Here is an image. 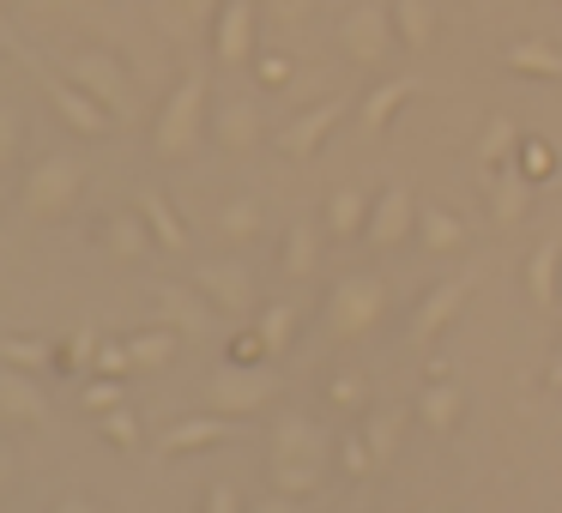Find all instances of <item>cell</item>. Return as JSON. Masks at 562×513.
<instances>
[{"mask_svg": "<svg viewBox=\"0 0 562 513\" xmlns=\"http://www.w3.org/2000/svg\"><path fill=\"white\" fill-rule=\"evenodd\" d=\"M327 465H333V441H327V429H321L315 417L284 411L279 423H272L267 477H272V489H279L284 501L321 495V483H327Z\"/></svg>", "mask_w": 562, "mask_h": 513, "instance_id": "1", "label": "cell"}, {"mask_svg": "<svg viewBox=\"0 0 562 513\" xmlns=\"http://www.w3.org/2000/svg\"><path fill=\"white\" fill-rule=\"evenodd\" d=\"M381 315H387V278H381V272H345L327 290L321 327H327L333 344H357L381 327Z\"/></svg>", "mask_w": 562, "mask_h": 513, "instance_id": "2", "label": "cell"}, {"mask_svg": "<svg viewBox=\"0 0 562 513\" xmlns=\"http://www.w3.org/2000/svg\"><path fill=\"white\" fill-rule=\"evenodd\" d=\"M206 103H212V91H206V73H188L182 86H176L170 98H164L158 122H151V151H158L164 163H182V158H194L200 134H206Z\"/></svg>", "mask_w": 562, "mask_h": 513, "instance_id": "3", "label": "cell"}, {"mask_svg": "<svg viewBox=\"0 0 562 513\" xmlns=\"http://www.w3.org/2000/svg\"><path fill=\"white\" fill-rule=\"evenodd\" d=\"M79 194H86V163H79L74 151H49V158H37L25 170V187H19V200H25V212L37 224H61L67 212L79 206Z\"/></svg>", "mask_w": 562, "mask_h": 513, "instance_id": "4", "label": "cell"}, {"mask_svg": "<svg viewBox=\"0 0 562 513\" xmlns=\"http://www.w3.org/2000/svg\"><path fill=\"white\" fill-rule=\"evenodd\" d=\"M25 67H31V79H37V91L49 98V110H55V122H61V127H74V134H86V139H103L110 127H122L74 73H55V67L37 61V55H25Z\"/></svg>", "mask_w": 562, "mask_h": 513, "instance_id": "5", "label": "cell"}, {"mask_svg": "<svg viewBox=\"0 0 562 513\" xmlns=\"http://www.w3.org/2000/svg\"><path fill=\"white\" fill-rule=\"evenodd\" d=\"M206 411H224V417H255V411H267L272 399H279V375H272L267 363H224V368H212V380H206Z\"/></svg>", "mask_w": 562, "mask_h": 513, "instance_id": "6", "label": "cell"}, {"mask_svg": "<svg viewBox=\"0 0 562 513\" xmlns=\"http://www.w3.org/2000/svg\"><path fill=\"white\" fill-rule=\"evenodd\" d=\"M212 55L224 67H255V55H260L255 0H218V13H212Z\"/></svg>", "mask_w": 562, "mask_h": 513, "instance_id": "7", "label": "cell"}, {"mask_svg": "<svg viewBox=\"0 0 562 513\" xmlns=\"http://www.w3.org/2000/svg\"><path fill=\"white\" fill-rule=\"evenodd\" d=\"M465 296H472V272H453V278H441V284H429L424 290V303L412 308V327H405V339L424 351V344H436L441 332L460 320V308H465Z\"/></svg>", "mask_w": 562, "mask_h": 513, "instance_id": "8", "label": "cell"}, {"mask_svg": "<svg viewBox=\"0 0 562 513\" xmlns=\"http://www.w3.org/2000/svg\"><path fill=\"white\" fill-rule=\"evenodd\" d=\"M194 290L206 296L218 315H231V320L255 315V272H248L243 260H200V266H194Z\"/></svg>", "mask_w": 562, "mask_h": 513, "instance_id": "9", "label": "cell"}, {"mask_svg": "<svg viewBox=\"0 0 562 513\" xmlns=\"http://www.w3.org/2000/svg\"><path fill=\"white\" fill-rule=\"evenodd\" d=\"M67 73H74L79 86H86L91 98L115 115V122H127V115H134V91H127V73H122V61H115L110 49H79L74 61H67Z\"/></svg>", "mask_w": 562, "mask_h": 513, "instance_id": "10", "label": "cell"}, {"mask_svg": "<svg viewBox=\"0 0 562 513\" xmlns=\"http://www.w3.org/2000/svg\"><path fill=\"white\" fill-rule=\"evenodd\" d=\"M393 7H375V0H363V7H351L345 13V25H339V43H345V55L351 61H387L393 55Z\"/></svg>", "mask_w": 562, "mask_h": 513, "instance_id": "11", "label": "cell"}, {"mask_svg": "<svg viewBox=\"0 0 562 513\" xmlns=\"http://www.w3.org/2000/svg\"><path fill=\"white\" fill-rule=\"evenodd\" d=\"M345 110H351L345 98H327V103H315V110H303L291 127H279V151H284L291 163H308V158H321V146H327V134L345 122Z\"/></svg>", "mask_w": 562, "mask_h": 513, "instance_id": "12", "label": "cell"}, {"mask_svg": "<svg viewBox=\"0 0 562 513\" xmlns=\"http://www.w3.org/2000/svg\"><path fill=\"white\" fill-rule=\"evenodd\" d=\"M484 200H490V224L496 230H514V224L526 218V206H532V175L520 170V163H490L484 170Z\"/></svg>", "mask_w": 562, "mask_h": 513, "instance_id": "13", "label": "cell"}, {"mask_svg": "<svg viewBox=\"0 0 562 513\" xmlns=\"http://www.w3.org/2000/svg\"><path fill=\"white\" fill-rule=\"evenodd\" d=\"M412 218H417L412 187H405V182H387V187L375 194V206H369V230H363V242H369V248H400L405 236H412Z\"/></svg>", "mask_w": 562, "mask_h": 513, "instance_id": "14", "label": "cell"}, {"mask_svg": "<svg viewBox=\"0 0 562 513\" xmlns=\"http://www.w3.org/2000/svg\"><path fill=\"white\" fill-rule=\"evenodd\" d=\"M43 417H49V399H43L37 368H13V363H0V423L37 429Z\"/></svg>", "mask_w": 562, "mask_h": 513, "instance_id": "15", "label": "cell"}, {"mask_svg": "<svg viewBox=\"0 0 562 513\" xmlns=\"http://www.w3.org/2000/svg\"><path fill=\"white\" fill-rule=\"evenodd\" d=\"M231 423H236V417H224V411H194V417H182V423L164 429L158 453H164V459H182V453L224 447V441H231Z\"/></svg>", "mask_w": 562, "mask_h": 513, "instance_id": "16", "label": "cell"}, {"mask_svg": "<svg viewBox=\"0 0 562 513\" xmlns=\"http://www.w3.org/2000/svg\"><path fill=\"white\" fill-rule=\"evenodd\" d=\"M526 303L538 315H557L562 303V236H544V242L526 254Z\"/></svg>", "mask_w": 562, "mask_h": 513, "instance_id": "17", "label": "cell"}, {"mask_svg": "<svg viewBox=\"0 0 562 513\" xmlns=\"http://www.w3.org/2000/svg\"><path fill=\"white\" fill-rule=\"evenodd\" d=\"M260 110H255V98H231V103H218L212 110V139H218L231 158H248V151L260 146Z\"/></svg>", "mask_w": 562, "mask_h": 513, "instance_id": "18", "label": "cell"}, {"mask_svg": "<svg viewBox=\"0 0 562 513\" xmlns=\"http://www.w3.org/2000/svg\"><path fill=\"white\" fill-rule=\"evenodd\" d=\"M151 224L139 218V206H122V212H110L103 218V254L115 260V266H134V260H146L151 254Z\"/></svg>", "mask_w": 562, "mask_h": 513, "instance_id": "19", "label": "cell"}, {"mask_svg": "<svg viewBox=\"0 0 562 513\" xmlns=\"http://www.w3.org/2000/svg\"><path fill=\"white\" fill-rule=\"evenodd\" d=\"M158 315L170 320V327L182 332V339H206V327H212V315H218V308H212L200 290H182V284H164V290H158Z\"/></svg>", "mask_w": 562, "mask_h": 513, "instance_id": "20", "label": "cell"}, {"mask_svg": "<svg viewBox=\"0 0 562 513\" xmlns=\"http://www.w3.org/2000/svg\"><path fill=\"white\" fill-rule=\"evenodd\" d=\"M417 98V79L412 73H400V79H381L375 91L363 98V110H357V122H363V134H381V127L393 122V115L405 110V103Z\"/></svg>", "mask_w": 562, "mask_h": 513, "instance_id": "21", "label": "cell"}, {"mask_svg": "<svg viewBox=\"0 0 562 513\" xmlns=\"http://www.w3.org/2000/svg\"><path fill=\"white\" fill-rule=\"evenodd\" d=\"M369 206H375V200H369L357 182L333 187V194H327V236H339V242L363 236V230H369Z\"/></svg>", "mask_w": 562, "mask_h": 513, "instance_id": "22", "label": "cell"}, {"mask_svg": "<svg viewBox=\"0 0 562 513\" xmlns=\"http://www.w3.org/2000/svg\"><path fill=\"white\" fill-rule=\"evenodd\" d=\"M134 206H139V218L151 224V242H158L164 254H182V248H188V224L176 218L170 194H158V187H146V194H139Z\"/></svg>", "mask_w": 562, "mask_h": 513, "instance_id": "23", "label": "cell"}, {"mask_svg": "<svg viewBox=\"0 0 562 513\" xmlns=\"http://www.w3.org/2000/svg\"><path fill=\"white\" fill-rule=\"evenodd\" d=\"M176 351H182V332L164 320V327H146L127 339V356H134V375H158V368L176 363Z\"/></svg>", "mask_w": 562, "mask_h": 513, "instance_id": "24", "label": "cell"}, {"mask_svg": "<svg viewBox=\"0 0 562 513\" xmlns=\"http://www.w3.org/2000/svg\"><path fill=\"white\" fill-rule=\"evenodd\" d=\"M260 230H267V206H260L255 194L224 200V212H218V242H224V248H248Z\"/></svg>", "mask_w": 562, "mask_h": 513, "instance_id": "25", "label": "cell"}, {"mask_svg": "<svg viewBox=\"0 0 562 513\" xmlns=\"http://www.w3.org/2000/svg\"><path fill=\"white\" fill-rule=\"evenodd\" d=\"M502 67L520 79H562V49H550L544 37H520L502 49Z\"/></svg>", "mask_w": 562, "mask_h": 513, "instance_id": "26", "label": "cell"}, {"mask_svg": "<svg viewBox=\"0 0 562 513\" xmlns=\"http://www.w3.org/2000/svg\"><path fill=\"white\" fill-rule=\"evenodd\" d=\"M460 411H465V392L453 387V380H436V387L417 392V417L429 423V435H448V429L460 423Z\"/></svg>", "mask_w": 562, "mask_h": 513, "instance_id": "27", "label": "cell"}, {"mask_svg": "<svg viewBox=\"0 0 562 513\" xmlns=\"http://www.w3.org/2000/svg\"><path fill=\"white\" fill-rule=\"evenodd\" d=\"M393 31L412 55H424L436 43V7L429 0H393Z\"/></svg>", "mask_w": 562, "mask_h": 513, "instance_id": "28", "label": "cell"}, {"mask_svg": "<svg viewBox=\"0 0 562 513\" xmlns=\"http://www.w3.org/2000/svg\"><path fill=\"white\" fill-rule=\"evenodd\" d=\"M417 236H424L429 254H460L465 248V224L448 206H417Z\"/></svg>", "mask_w": 562, "mask_h": 513, "instance_id": "29", "label": "cell"}, {"mask_svg": "<svg viewBox=\"0 0 562 513\" xmlns=\"http://www.w3.org/2000/svg\"><path fill=\"white\" fill-rule=\"evenodd\" d=\"M151 13H158V25L170 31V37H194V31L212 25L218 0H151Z\"/></svg>", "mask_w": 562, "mask_h": 513, "instance_id": "30", "label": "cell"}, {"mask_svg": "<svg viewBox=\"0 0 562 513\" xmlns=\"http://www.w3.org/2000/svg\"><path fill=\"white\" fill-rule=\"evenodd\" d=\"M315 266H321V242H315V230H308L303 218L284 230V254H279V272L284 278H315Z\"/></svg>", "mask_w": 562, "mask_h": 513, "instance_id": "31", "label": "cell"}, {"mask_svg": "<svg viewBox=\"0 0 562 513\" xmlns=\"http://www.w3.org/2000/svg\"><path fill=\"white\" fill-rule=\"evenodd\" d=\"M363 435H369V453H375V471H387L405 447V411H375Z\"/></svg>", "mask_w": 562, "mask_h": 513, "instance_id": "32", "label": "cell"}, {"mask_svg": "<svg viewBox=\"0 0 562 513\" xmlns=\"http://www.w3.org/2000/svg\"><path fill=\"white\" fill-rule=\"evenodd\" d=\"M514 151H520V127H514L508 115H490L484 134H477V163L490 170V163H508Z\"/></svg>", "mask_w": 562, "mask_h": 513, "instance_id": "33", "label": "cell"}, {"mask_svg": "<svg viewBox=\"0 0 562 513\" xmlns=\"http://www.w3.org/2000/svg\"><path fill=\"white\" fill-rule=\"evenodd\" d=\"M260 339H267V351L279 356V351H291V332H296V303H267L260 308Z\"/></svg>", "mask_w": 562, "mask_h": 513, "instance_id": "34", "label": "cell"}, {"mask_svg": "<svg viewBox=\"0 0 562 513\" xmlns=\"http://www.w3.org/2000/svg\"><path fill=\"white\" fill-rule=\"evenodd\" d=\"M333 459H339V471L351 477V483H363V477H375V453H369V435H339L333 441Z\"/></svg>", "mask_w": 562, "mask_h": 513, "instance_id": "35", "label": "cell"}, {"mask_svg": "<svg viewBox=\"0 0 562 513\" xmlns=\"http://www.w3.org/2000/svg\"><path fill=\"white\" fill-rule=\"evenodd\" d=\"M0 363H13V368H49V344L43 339H25V332H0Z\"/></svg>", "mask_w": 562, "mask_h": 513, "instance_id": "36", "label": "cell"}, {"mask_svg": "<svg viewBox=\"0 0 562 513\" xmlns=\"http://www.w3.org/2000/svg\"><path fill=\"white\" fill-rule=\"evenodd\" d=\"M514 163H520L532 182H550V175H557V146H550V139H520Z\"/></svg>", "mask_w": 562, "mask_h": 513, "instance_id": "37", "label": "cell"}, {"mask_svg": "<svg viewBox=\"0 0 562 513\" xmlns=\"http://www.w3.org/2000/svg\"><path fill=\"white\" fill-rule=\"evenodd\" d=\"M98 429H103V441H115L122 453H134V447H139V417L127 411V404H115V411H103V417H98Z\"/></svg>", "mask_w": 562, "mask_h": 513, "instance_id": "38", "label": "cell"}, {"mask_svg": "<svg viewBox=\"0 0 562 513\" xmlns=\"http://www.w3.org/2000/svg\"><path fill=\"white\" fill-rule=\"evenodd\" d=\"M86 404L91 417H103V411H115V404H127V387H122V375H98V380H86Z\"/></svg>", "mask_w": 562, "mask_h": 513, "instance_id": "39", "label": "cell"}, {"mask_svg": "<svg viewBox=\"0 0 562 513\" xmlns=\"http://www.w3.org/2000/svg\"><path fill=\"white\" fill-rule=\"evenodd\" d=\"M19 146H25V122H19L13 103H0V175L19 163Z\"/></svg>", "mask_w": 562, "mask_h": 513, "instance_id": "40", "label": "cell"}, {"mask_svg": "<svg viewBox=\"0 0 562 513\" xmlns=\"http://www.w3.org/2000/svg\"><path fill=\"white\" fill-rule=\"evenodd\" d=\"M327 399L339 404V411H363V404H369V380L345 368V375H333V380H327Z\"/></svg>", "mask_w": 562, "mask_h": 513, "instance_id": "41", "label": "cell"}, {"mask_svg": "<svg viewBox=\"0 0 562 513\" xmlns=\"http://www.w3.org/2000/svg\"><path fill=\"white\" fill-rule=\"evenodd\" d=\"M224 351H231V363H272V351H267V339H260V327H236Z\"/></svg>", "mask_w": 562, "mask_h": 513, "instance_id": "42", "label": "cell"}, {"mask_svg": "<svg viewBox=\"0 0 562 513\" xmlns=\"http://www.w3.org/2000/svg\"><path fill=\"white\" fill-rule=\"evenodd\" d=\"M291 73H296L291 55H279V49H272V55H255V79H260L267 91H284V86H291Z\"/></svg>", "mask_w": 562, "mask_h": 513, "instance_id": "43", "label": "cell"}, {"mask_svg": "<svg viewBox=\"0 0 562 513\" xmlns=\"http://www.w3.org/2000/svg\"><path fill=\"white\" fill-rule=\"evenodd\" d=\"M260 13H267L272 25H303V19L315 13V0H260Z\"/></svg>", "mask_w": 562, "mask_h": 513, "instance_id": "44", "label": "cell"}, {"mask_svg": "<svg viewBox=\"0 0 562 513\" xmlns=\"http://www.w3.org/2000/svg\"><path fill=\"white\" fill-rule=\"evenodd\" d=\"M91 368H98V375H134V356H127V339H122V344H98Z\"/></svg>", "mask_w": 562, "mask_h": 513, "instance_id": "45", "label": "cell"}, {"mask_svg": "<svg viewBox=\"0 0 562 513\" xmlns=\"http://www.w3.org/2000/svg\"><path fill=\"white\" fill-rule=\"evenodd\" d=\"M206 508H212V513H236V508H243V495H236L231 483H212V489H206Z\"/></svg>", "mask_w": 562, "mask_h": 513, "instance_id": "46", "label": "cell"}, {"mask_svg": "<svg viewBox=\"0 0 562 513\" xmlns=\"http://www.w3.org/2000/svg\"><path fill=\"white\" fill-rule=\"evenodd\" d=\"M13 477H19V459H13V447L0 441V501L13 495Z\"/></svg>", "mask_w": 562, "mask_h": 513, "instance_id": "47", "label": "cell"}, {"mask_svg": "<svg viewBox=\"0 0 562 513\" xmlns=\"http://www.w3.org/2000/svg\"><path fill=\"white\" fill-rule=\"evenodd\" d=\"M544 387L562 399V344H557V356H550V368H544Z\"/></svg>", "mask_w": 562, "mask_h": 513, "instance_id": "48", "label": "cell"}]
</instances>
